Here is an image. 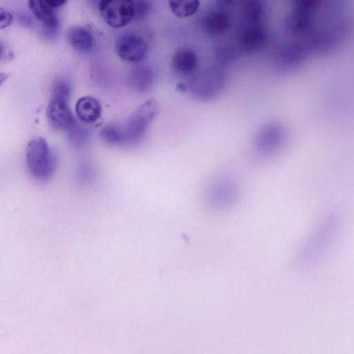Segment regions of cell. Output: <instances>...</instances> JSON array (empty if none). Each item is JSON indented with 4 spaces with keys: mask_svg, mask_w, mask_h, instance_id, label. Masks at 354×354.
Instances as JSON below:
<instances>
[{
    "mask_svg": "<svg viewBox=\"0 0 354 354\" xmlns=\"http://www.w3.org/2000/svg\"><path fill=\"white\" fill-rule=\"evenodd\" d=\"M26 158L28 172L35 180L46 181L53 175L56 160L44 138H35L28 142Z\"/></svg>",
    "mask_w": 354,
    "mask_h": 354,
    "instance_id": "cell-1",
    "label": "cell"
},
{
    "mask_svg": "<svg viewBox=\"0 0 354 354\" xmlns=\"http://www.w3.org/2000/svg\"><path fill=\"white\" fill-rule=\"evenodd\" d=\"M158 113V104L149 100L140 104L122 124L127 146L139 142L145 134Z\"/></svg>",
    "mask_w": 354,
    "mask_h": 354,
    "instance_id": "cell-2",
    "label": "cell"
},
{
    "mask_svg": "<svg viewBox=\"0 0 354 354\" xmlns=\"http://www.w3.org/2000/svg\"><path fill=\"white\" fill-rule=\"evenodd\" d=\"M225 72L219 67L207 68L192 82V90L198 98L209 100L216 96L225 85Z\"/></svg>",
    "mask_w": 354,
    "mask_h": 354,
    "instance_id": "cell-3",
    "label": "cell"
},
{
    "mask_svg": "<svg viewBox=\"0 0 354 354\" xmlns=\"http://www.w3.org/2000/svg\"><path fill=\"white\" fill-rule=\"evenodd\" d=\"M103 20L111 27L122 28L133 19V1L104 0L99 4Z\"/></svg>",
    "mask_w": 354,
    "mask_h": 354,
    "instance_id": "cell-4",
    "label": "cell"
},
{
    "mask_svg": "<svg viewBox=\"0 0 354 354\" xmlns=\"http://www.w3.org/2000/svg\"><path fill=\"white\" fill-rule=\"evenodd\" d=\"M115 50L118 56L123 61L138 63L145 57L147 44L145 38L138 33L124 32L117 39Z\"/></svg>",
    "mask_w": 354,
    "mask_h": 354,
    "instance_id": "cell-5",
    "label": "cell"
},
{
    "mask_svg": "<svg viewBox=\"0 0 354 354\" xmlns=\"http://www.w3.org/2000/svg\"><path fill=\"white\" fill-rule=\"evenodd\" d=\"M318 1L294 2L288 19V28L294 35H304L312 28Z\"/></svg>",
    "mask_w": 354,
    "mask_h": 354,
    "instance_id": "cell-6",
    "label": "cell"
},
{
    "mask_svg": "<svg viewBox=\"0 0 354 354\" xmlns=\"http://www.w3.org/2000/svg\"><path fill=\"white\" fill-rule=\"evenodd\" d=\"M267 40L268 32L263 24H245L238 35L239 48L245 53L261 49Z\"/></svg>",
    "mask_w": 354,
    "mask_h": 354,
    "instance_id": "cell-7",
    "label": "cell"
},
{
    "mask_svg": "<svg viewBox=\"0 0 354 354\" xmlns=\"http://www.w3.org/2000/svg\"><path fill=\"white\" fill-rule=\"evenodd\" d=\"M46 115L50 124L57 130L69 131L75 125V119L66 102L50 99Z\"/></svg>",
    "mask_w": 354,
    "mask_h": 354,
    "instance_id": "cell-8",
    "label": "cell"
},
{
    "mask_svg": "<svg viewBox=\"0 0 354 354\" xmlns=\"http://www.w3.org/2000/svg\"><path fill=\"white\" fill-rule=\"evenodd\" d=\"M203 19V28L206 32L212 36L224 34L230 26V16L227 12L230 2L221 1Z\"/></svg>",
    "mask_w": 354,
    "mask_h": 354,
    "instance_id": "cell-9",
    "label": "cell"
},
{
    "mask_svg": "<svg viewBox=\"0 0 354 354\" xmlns=\"http://www.w3.org/2000/svg\"><path fill=\"white\" fill-rule=\"evenodd\" d=\"M238 196L236 184L230 178L219 179L211 189V201L214 207L226 209L233 205Z\"/></svg>",
    "mask_w": 354,
    "mask_h": 354,
    "instance_id": "cell-10",
    "label": "cell"
},
{
    "mask_svg": "<svg viewBox=\"0 0 354 354\" xmlns=\"http://www.w3.org/2000/svg\"><path fill=\"white\" fill-rule=\"evenodd\" d=\"M281 127L270 124L259 133L257 141V149L262 156H270L279 149L283 142V134Z\"/></svg>",
    "mask_w": 354,
    "mask_h": 354,
    "instance_id": "cell-11",
    "label": "cell"
},
{
    "mask_svg": "<svg viewBox=\"0 0 354 354\" xmlns=\"http://www.w3.org/2000/svg\"><path fill=\"white\" fill-rule=\"evenodd\" d=\"M333 224V221H327L319 227L302 250V259L306 260V259L315 257L322 251L333 235L334 229Z\"/></svg>",
    "mask_w": 354,
    "mask_h": 354,
    "instance_id": "cell-12",
    "label": "cell"
},
{
    "mask_svg": "<svg viewBox=\"0 0 354 354\" xmlns=\"http://www.w3.org/2000/svg\"><path fill=\"white\" fill-rule=\"evenodd\" d=\"M28 6L35 17L44 25L48 33L54 35L57 32L59 26L57 17L46 0L29 1Z\"/></svg>",
    "mask_w": 354,
    "mask_h": 354,
    "instance_id": "cell-13",
    "label": "cell"
},
{
    "mask_svg": "<svg viewBox=\"0 0 354 354\" xmlns=\"http://www.w3.org/2000/svg\"><path fill=\"white\" fill-rule=\"evenodd\" d=\"M75 113L81 121L86 124H92L100 118L102 107L95 97L84 96L76 102Z\"/></svg>",
    "mask_w": 354,
    "mask_h": 354,
    "instance_id": "cell-14",
    "label": "cell"
},
{
    "mask_svg": "<svg viewBox=\"0 0 354 354\" xmlns=\"http://www.w3.org/2000/svg\"><path fill=\"white\" fill-rule=\"evenodd\" d=\"M66 37L70 45L79 52H87L93 46V35L86 27L82 26L71 27L67 31Z\"/></svg>",
    "mask_w": 354,
    "mask_h": 354,
    "instance_id": "cell-15",
    "label": "cell"
},
{
    "mask_svg": "<svg viewBox=\"0 0 354 354\" xmlns=\"http://www.w3.org/2000/svg\"><path fill=\"white\" fill-rule=\"evenodd\" d=\"M198 59L196 54L189 49L176 51L171 57L173 70L181 75H188L196 71Z\"/></svg>",
    "mask_w": 354,
    "mask_h": 354,
    "instance_id": "cell-16",
    "label": "cell"
},
{
    "mask_svg": "<svg viewBox=\"0 0 354 354\" xmlns=\"http://www.w3.org/2000/svg\"><path fill=\"white\" fill-rule=\"evenodd\" d=\"M153 72L145 65L134 68L128 77L131 87L138 92H146L149 90L153 82Z\"/></svg>",
    "mask_w": 354,
    "mask_h": 354,
    "instance_id": "cell-17",
    "label": "cell"
},
{
    "mask_svg": "<svg viewBox=\"0 0 354 354\" xmlns=\"http://www.w3.org/2000/svg\"><path fill=\"white\" fill-rule=\"evenodd\" d=\"M281 66H292L298 64L306 56V50L299 44H288L281 48L278 53Z\"/></svg>",
    "mask_w": 354,
    "mask_h": 354,
    "instance_id": "cell-18",
    "label": "cell"
},
{
    "mask_svg": "<svg viewBox=\"0 0 354 354\" xmlns=\"http://www.w3.org/2000/svg\"><path fill=\"white\" fill-rule=\"evenodd\" d=\"M241 10L245 24H263L265 7L261 1H246L242 6Z\"/></svg>",
    "mask_w": 354,
    "mask_h": 354,
    "instance_id": "cell-19",
    "label": "cell"
},
{
    "mask_svg": "<svg viewBox=\"0 0 354 354\" xmlns=\"http://www.w3.org/2000/svg\"><path fill=\"white\" fill-rule=\"evenodd\" d=\"M100 136L110 145L127 146L122 124L111 123L104 126L100 131Z\"/></svg>",
    "mask_w": 354,
    "mask_h": 354,
    "instance_id": "cell-20",
    "label": "cell"
},
{
    "mask_svg": "<svg viewBox=\"0 0 354 354\" xmlns=\"http://www.w3.org/2000/svg\"><path fill=\"white\" fill-rule=\"evenodd\" d=\"M169 7L176 17H188L197 12L200 2L198 1H169Z\"/></svg>",
    "mask_w": 354,
    "mask_h": 354,
    "instance_id": "cell-21",
    "label": "cell"
},
{
    "mask_svg": "<svg viewBox=\"0 0 354 354\" xmlns=\"http://www.w3.org/2000/svg\"><path fill=\"white\" fill-rule=\"evenodd\" d=\"M71 93L70 84L63 80L57 81L52 89L51 99L62 100L68 102Z\"/></svg>",
    "mask_w": 354,
    "mask_h": 354,
    "instance_id": "cell-22",
    "label": "cell"
},
{
    "mask_svg": "<svg viewBox=\"0 0 354 354\" xmlns=\"http://www.w3.org/2000/svg\"><path fill=\"white\" fill-rule=\"evenodd\" d=\"M133 19L140 21L145 19L151 12V5L146 1H133Z\"/></svg>",
    "mask_w": 354,
    "mask_h": 354,
    "instance_id": "cell-23",
    "label": "cell"
},
{
    "mask_svg": "<svg viewBox=\"0 0 354 354\" xmlns=\"http://www.w3.org/2000/svg\"><path fill=\"white\" fill-rule=\"evenodd\" d=\"M218 60L223 64H228L236 58V52L230 46H221L216 53Z\"/></svg>",
    "mask_w": 354,
    "mask_h": 354,
    "instance_id": "cell-24",
    "label": "cell"
},
{
    "mask_svg": "<svg viewBox=\"0 0 354 354\" xmlns=\"http://www.w3.org/2000/svg\"><path fill=\"white\" fill-rule=\"evenodd\" d=\"M75 126L69 130V140L74 146L80 147L84 144L86 140V132L75 129Z\"/></svg>",
    "mask_w": 354,
    "mask_h": 354,
    "instance_id": "cell-25",
    "label": "cell"
},
{
    "mask_svg": "<svg viewBox=\"0 0 354 354\" xmlns=\"http://www.w3.org/2000/svg\"><path fill=\"white\" fill-rule=\"evenodd\" d=\"M12 15L8 10L0 8V30L10 25L12 21Z\"/></svg>",
    "mask_w": 354,
    "mask_h": 354,
    "instance_id": "cell-26",
    "label": "cell"
},
{
    "mask_svg": "<svg viewBox=\"0 0 354 354\" xmlns=\"http://www.w3.org/2000/svg\"><path fill=\"white\" fill-rule=\"evenodd\" d=\"M46 2L48 6H50L52 8H55L63 6L66 1L64 0H46Z\"/></svg>",
    "mask_w": 354,
    "mask_h": 354,
    "instance_id": "cell-27",
    "label": "cell"
},
{
    "mask_svg": "<svg viewBox=\"0 0 354 354\" xmlns=\"http://www.w3.org/2000/svg\"><path fill=\"white\" fill-rule=\"evenodd\" d=\"M8 75L5 73H0V86L7 80Z\"/></svg>",
    "mask_w": 354,
    "mask_h": 354,
    "instance_id": "cell-28",
    "label": "cell"
},
{
    "mask_svg": "<svg viewBox=\"0 0 354 354\" xmlns=\"http://www.w3.org/2000/svg\"><path fill=\"white\" fill-rule=\"evenodd\" d=\"M1 53H2V49H1V46H0V57H1Z\"/></svg>",
    "mask_w": 354,
    "mask_h": 354,
    "instance_id": "cell-29",
    "label": "cell"
}]
</instances>
